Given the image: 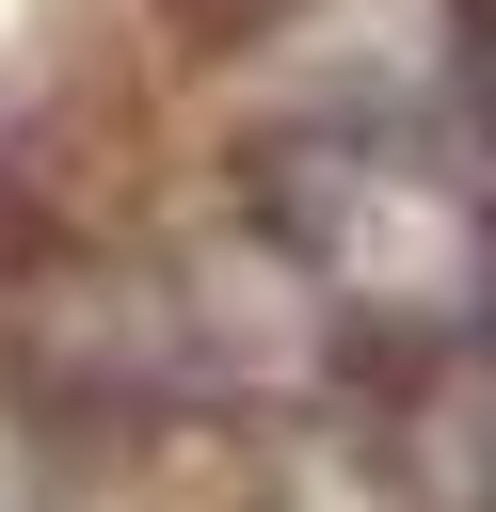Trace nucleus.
<instances>
[{"label": "nucleus", "instance_id": "f03ea898", "mask_svg": "<svg viewBox=\"0 0 496 512\" xmlns=\"http://www.w3.org/2000/svg\"><path fill=\"white\" fill-rule=\"evenodd\" d=\"M256 80L288 128H464L480 0H256Z\"/></svg>", "mask_w": 496, "mask_h": 512}, {"label": "nucleus", "instance_id": "f257e3e1", "mask_svg": "<svg viewBox=\"0 0 496 512\" xmlns=\"http://www.w3.org/2000/svg\"><path fill=\"white\" fill-rule=\"evenodd\" d=\"M256 224L304 256L336 336L448 352L496 320V192L448 160V128H288Z\"/></svg>", "mask_w": 496, "mask_h": 512}]
</instances>
